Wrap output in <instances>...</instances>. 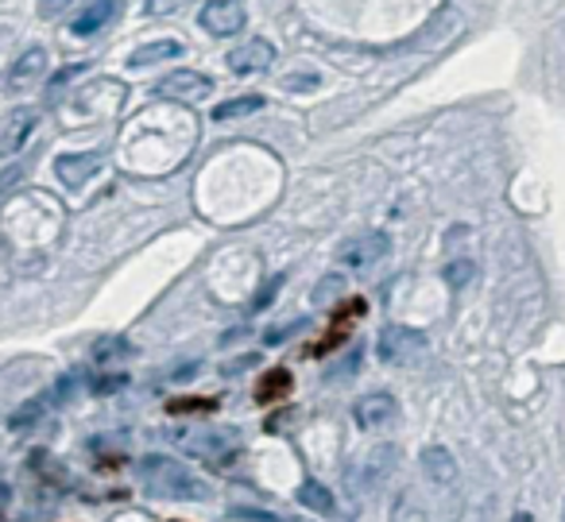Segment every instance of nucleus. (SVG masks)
I'll list each match as a JSON object with an SVG mask.
<instances>
[{
	"label": "nucleus",
	"instance_id": "obj_1",
	"mask_svg": "<svg viewBox=\"0 0 565 522\" xmlns=\"http://www.w3.org/2000/svg\"><path fill=\"white\" fill-rule=\"evenodd\" d=\"M140 480L159 499H205L202 480L174 457H159V452L140 457Z\"/></svg>",
	"mask_w": 565,
	"mask_h": 522
},
{
	"label": "nucleus",
	"instance_id": "obj_2",
	"mask_svg": "<svg viewBox=\"0 0 565 522\" xmlns=\"http://www.w3.org/2000/svg\"><path fill=\"white\" fill-rule=\"evenodd\" d=\"M364 310H369V306H364V298H349V302H341L338 313H333V321H330V329H326V337L315 344V349H310V356L322 360V356H330V352H338L341 344L353 337V326L364 318Z\"/></svg>",
	"mask_w": 565,
	"mask_h": 522
},
{
	"label": "nucleus",
	"instance_id": "obj_3",
	"mask_svg": "<svg viewBox=\"0 0 565 522\" xmlns=\"http://www.w3.org/2000/svg\"><path fill=\"white\" fill-rule=\"evenodd\" d=\"M198 24L210 35L225 40V35H236L248 24V9H244L241 0H210V4H202V12H198Z\"/></svg>",
	"mask_w": 565,
	"mask_h": 522
},
{
	"label": "nucleus",
	"instance_id": "obj_4",
	"mask_svg": "<svg viewBox=\"0 0 565 522\" xmlns=\"http://www.w3.org/2000/svg\"><path fill=\"white\" fill-rule=\"evenodd\" d=\"M423 349H426V337L418 333V329H399V326H387L376 341V356L384 360V364H407V360H415Z\"/></svg>",
	"mask_w": 565,
	"mask_h": 522
},
{
	"label": "nucleus",
	"instance_id": "obj_5",
	"mask_svg": "<svg viewBox=\"0 0 565 522\" xmlns=\"http://www.w3.org/2000/svg\"><path fill=\"white\" fill-rule=\"evenodd\" d=\"M35 125H40V113H35L32 105L12 109L9 117H4V128H0V151H4V156H17V151L32 140Z\"/></svg>",
	"mask_w": 565,
	"mask_h": 522
},
{
	"label": "nucleus",
	"instance_id": "obj_6",
	"mask_svg": "<svg viewBox=\"0 0 565 522\" xmlns=\"http://www.w3.org/2000/svg\"><path fill=\"white\" fill-rule=\"evenodd\" d=\"M210 89H213V82L205 78V74L179 71V74H171V78L159 82L156 94L159 97H174V102H202V97H210Z\"/></svg>",
	"mask_w": 565,
	"mask_h": 522
},
{
	"label": "nucleus",
	"instance_id": "obj_7",
	"mask_svg": "<svg viewBox=\"0 0 565 522\" xmlns=\"http://www.w3.org/2000/svg\"><path fill=\"white\" fill-rule=\"evenodd\" d=\"M387 256V236L376 233V236H356V241H349L345 248H341V264L353 267V271H364V267H372L376 259Z\"/></svg>",
	"mask_w": 565,
	"mask_h": 522
},
{
	"label": "nucleus",
	"instance_id": "obj_8",
	"mask_svg": "<svg viewBox=\"0 0 565 522\" xmlns=\"http://www.w3.org/2000/svg\"><path fill=\"white\" fill-rule=\"evenodd\" d=\"M275 58V47L267 40H248L244 47L228 51V71L233 74H259L267 71Z\"/></svg>",
	"mask_w": 565,
	"mask_h": 522
},
{
	"label": "nucleus",
	"instance_id": "obj_9",
	"mask_svg": "<svg viewBox=\"0 0 565 522\" xmlns=\"http://www.w3.org/2000/svg\"><path fill=\"white\" fill-rule=\"evenodd\" d=\"M395 398L387 395V391H372V395H364L361 403L353 406V418H356V426H364V429H372V426H387V422L395 418Z\"/></svg>",
	"mask_w": 565,
	"mask_h": 522
},
{
	"label": "nucleus",
	"instance_id": "obj_10",
	"mask_svg": "<svg viewBox=\"0 0 565 522\" xmlns=\"http://www.w3.org/2000/svg\"><path fill=\"white\" fill-rule=\"evenodd\" d=\"M47 71V51L43 47H32V51H24V55L17 58V63H12V71H9V94H20V89H28L32 86L35 78H40V74Z\"/></svg>",
	"mask_w": 565,
	"mask_h": 522
},
{
	"label": "nucleus",
	"instance_id": "obj_11",
	"mask_svg": "<svg viewBox=\"0 0 565 522\" xmlns=\"http://www.w3.org/2000/svg\"><path fill=\"white\" fill-rule=\"evenodd\" d=\"M97 167H102V156H97V151H82V156H58L55 159V174L66 182V187H82L86 179H94Z\"/></svg>",
	"mask_w": 565,
	"mask_h": 522
},
{
	"label": "nucleus",
	"instance_id": "obj_12",
	"mask_svg": "<svg viewBox=\"0 0 565 522\" xmlns=\"http://www.w3.org/2000/svg\"><path fill=\"white\" fill-rule=\"evenodd\" d=\"M291 387H295V375L287 372V367H267V372L259 375V383H256V403L259 406L279 403V398L291 395Z\"/></svg>",
	"mask_w": 565,
	"mask_h": 522
},
{
	"label": "nucleus",
	"instance_id": "obj_13",
	"mask_svg": "<svg viewBox=\"0 0 565 522\" xmlns=\"http://www.w3.org/2000/svg\"><path fill=\"white\" fill-rule=\"evenodd\" d=\"M120 4H113V0H102V4H89V9L78 12V20L71 24V32L78 35V40H86V35H97L109 20H117Z\"/></svg>",
	"mask_w": 565,
	"mask_h": 522
},
{
	"label": "nucleus",
	"instance_id": "obj_14",
	"mask_svg": "<svg viewBox=\"0 0 565 522\" xmlns=\"http://www.w3.org/2000/svg\"><path fill=\"white\" fill-rule=\"evenodd\" d=\"M174 55H182V43H174V40L143 43V47L132 51L128 66H151V63H163V58H174Z\"/></svg>",
	"mask_w": 565,
	"mask_h": 522
},
{
	"label": "nucleus",
	"instance_id": "obj_15",
	"mask_svg": "<svg viewBox=\"0 0 565 522\" xmlns=\"http://www.w3.org/2000/svg\"><path fill=\"white\" fill-rule=\"evenodd\" d=\"M259 109H264V97L244 94V97H233V102L217 105V109H213V120H236V117H248V113H259Z\"/></svg>",
	"mask_w": 565,
	"mask_h": 522
},
{
	"label": "nucleus",
	"instance_id": "obj_16",
	"mask_svg": "<svg viewBox=\"0 0 565 522\" xmlns=\"http://www.w3.org/2000/svg\"><path fill=\"white\" fill-rule=\"evenodd\" d=\"M299 503L310 507V511H318V514H333V491L322 488L318 480H307L299 488Z\"/></svg>",
	"mask_w": 565,
	"mask_h": 522
},
{
	"label": "nucleus",
	"instance_id": "obj_17",
	"mask_svg": "<svg viewBox=\"0 0 565 522\" xmlns=\"http://www.w3.org/2000/svg\"><path fill=\"white\" fill-rule=\"evenodd\" d=\"M128 352H132V344H128L125 337H102V341L94 344V360H97V364H109V360L128 356Z\"/></svg>",
	"mask_w": 565,
	"mask_h": 522
},
{
	"label": "nucleus",
	"instance_id": "obj_18",
	"mask_svg": "<svg viewBox=\"0 0 565 522\" xmlns=\"http://www.w3.org/2000/svg\"><path fill=\"white\" fill-rule=\"evenodd\" d=\"M167 411L171 414H198V411H217V398H171L167 403Z\"/></svg>",
	"mask_w": 565,
	"mask_h": 522
},
{
	"label": "nucleus",
	"instance_id": "obj_19",
	"mask_svg": "<svg viewBox=\"0 0 565 522\" xmlns=\"http://www.w3.org/2000/svg\"><path fill=\"white\" fill-rule=\"evenodd\" d=\"M40 414H43V398H32V403H24L17 414H12L9 426L12 429H28V426H35V422H40Z\"/></svg>",
	"mask_w": 565,
	"mask_h": 522
},
{
	"label": "nucleus",
	"instance_id": "obj_20",
	"mask_svg": "<svg viewBox=\"0 0 565 522\" xmlns=\"http://www.w3.org/2000/svg\"><path fill=\"white\" fill-rule=\"evenodd\" d=\"M120 387H128V375H125V372H117V375H102V380L89 383V391H94V395H109V391H120Z\"/></svg>",
	"mask_w": 565,
	"mask_h": 522
},
{
	"label": "nucleus",
	"instance_id": "obj_21",
	"mask_svg": "<svg viewBox=\"0 0 565 522\" xmlns=\"http://www.w3.org/2000/svg\"><path fill=\"white\" fill-rule=\"evenodd\" d=\"M279 287H282V275H275V279L267 283V287H264V290H259V295H256V302L248 306V313H259V310H267V306H271V298H275V290H279Z\"/></svg>",
	"mask_w": 565,
	"mask_h": 522
},
{
	"label": "nucleus",
	"instance_id": "obj_22",
	"mask_svg": "<svg viewBox=\"0 0 565 522\" xmlns=\"http://www.w3.org/2000/svg\"><path fill=\"white\" fill-rule=\"evenodd\" d=\"M469 271H472V264H454V267H449V283H454V287H461V279L469 283Z\"/></svg>",
	"mask_w": 565,
	"mask_h": 522
},
{
	"label": "nucleus",
	"instance_id": "obj_23",
	"mask_svg": "<svg viewBox=\"0 0 565 522\" xmlns=\"http://www.w3.org/2000/svg\"><path fill=\"white\" fill-rule=\"evenodd\" d=\"M74 74H82V66H71V71H63V74H55V82H51V94H55V89H63L66 82L74 78Z\"/></svg>",
	"mask_w": 565,
	"mask_h": 522
},
{
	"label": "nucleus",
	"instance_id": "obj_24",
	"mask_svg": "<svg viewBox=\"0 0 565 522\" xmlns=\"http://www.w3.org/2000/svg\"><path fill=\"white\" fill-rule=\"evenodd\" d=\"M515 522H534V519H531V511H515Z\"/></svg>",
	"mask_w": 565,
	"mask_h": 522
},
{
	"label": "nucleus",
	"instance_id": "obj_25",
	"mask_svg": "<svg viewBox=\"0 0 565 522\" xmlns=\"http://www.w3.org/2000/svg\"><path fill=\"white\" fill-rule=\"evenodd\" d=\"M557 522H565V503H562V519H557Z\"/></svg>",
	"mask_w": 565,
	"mask_h": 522
}]
</instances>
